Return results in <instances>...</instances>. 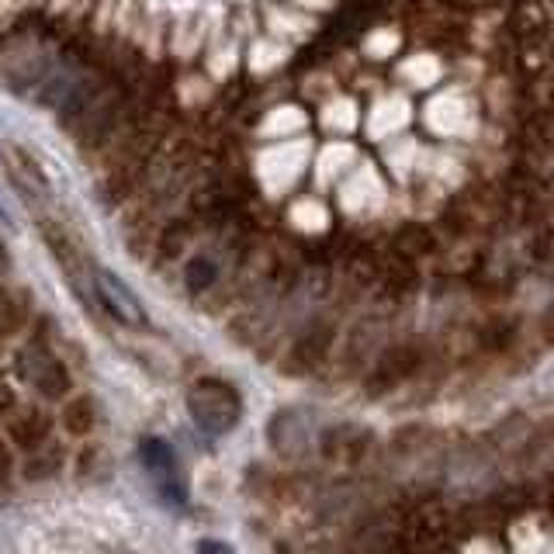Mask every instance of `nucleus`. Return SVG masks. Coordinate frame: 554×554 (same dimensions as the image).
Wrapping results in <instances>:
<instances>
[{
  "instance_id": "0eeeda50",
  "label": "nucleus",
  "mask_w": 554,
  "mask_h": 554,
  "mask_svg": "<svg viewBox=\"0 0 554 554\" xmlns=\"http://www.w3.org/2000/svg\"><path fill=\"white\" fill-rule=\"evenodd\" d=\"M215 277H219V267H215V260H208V257H194L191 264L184 267V284L191 295L208 291L215 284Z\"/></svg>"
},
{
  "instance_id": "9b49d317",
  "label": "nucleus",
  "mask_w": 554,
  "mask_h": 554,
  "mask_svg": "<svg viewBox=\"0 0 554 554\" xmlns=\"http://www.w3.org/2000/svg\"><path fill=\"white\" fill-rule=\"evenodd\" d=\"M7 471H11V458H7V451H4V447H0V485H4Z\"/></svg>"
},
{
  "instance_id": "f257e3e1",
  "label": "nucleus",
  "mask_w": 554,
  "mask_h": 554,
  "mask_svg": "<svg viewBox=\"0 0 554 554\" xmlns=\"http://www.w3.org/2000/svg\"><path fill=\"white\" fill-rule=\"evenodd\" d=\"M187 413L208 437H222V433L236 430L239 416H243V399L229 381L201 378L187 392Z\"/></svg>"
},
{
  "instance_id": "20e7f679",
  "label": "nucleus",
  "mask_w": 554,
  "mask_h": 554,
  "mask_svg": "<svg viewBox=\"0 0 554 554\" xmlns=\"http://www.w3.org/2000/svg\"><path fill=\"white\" fill-rule=\"evenodd\" d=\"M0 160H4V170L7 177L14 181L21 194H28V198H49V177L39 170V163L32 160V156L25 153V149L11 146V142H4L0 146Z\"/></svg>"
},
{
  "instance_id": "39448f33",
  "label": "nucleus",
  "mask_w": 554,
  "mask_h": 554,
  "mask_svg": "<svg viewBox=\"0 0 554 554\" xmlns=\"http://www.w3.org/2000/svg\"><path fill=\"white\" fill-rule=\"evenodd\" d=\"M416 368H419V354H416L413 347H395V350H388V354L378 361V368H374V374H371L368 392H371V395L388 392V388H395L399 381H406Z\"/></svg>"
},
{
  "instance_id": "6e6552de",
  "label": "nucleus",
  "mask_w": 554,
  "mask_h": 554,
  "mask_svg": "<svg viewBox=\"0 0 554 554\" xmlns=\"http://www.w3.org/2000/svg\"><path fill=\"white\" fill-rule=\"evenodd\" d=\"M46 433H49V423L39 413H28L14 423V440H18V447H42L46 444Z\"/></svg>"
},
{
  "instance_id": "9d476101",
  "label": "nucleus",
  "mask_w": 554,
  "mask_h": 554,
  "mask_svg": "<svg viewBox=\"0 0 554 554\" xmlns=\"http://www.w3.org/2000/svg\"><path fill=\"white\" fill-rule=\"evenodd\" d=\"M194 554H232V548H229V544H222V541H212V537H205V541H198Z\"/></svg>"
},
{
  "instance_id": "f03ea898",
  "label": "nucleus",
  "mask_w": 554,
  "mask_h": 554,
  "mask_svg": "<svg viewBox=\"0 0 554 554\" xmlns=\"http://www.w3.org/2000/svg\"><path fill=\"white\" fill-rule=\"evenodd\" d=\"M139 458H142V464H146L149 475H153L156 492H160L163 503L174 506V509L187 506V485L181 478V464H177L174 447L160 437H146L139 447Z\"/></svg>"
},
{
  "instance_id": "423d86ee",
  "label": "nucleus",
  "mask_w": 554,
  "mask_h": 554,
  "mask_svg": "<svg viewBox=\"0 0 554 554\" xmlns=\"http://www.w3.org/2000/svg\"><path fill=\"white\" fill-rule=\"evenodd\" d=\"M364 451H368V433L350 430V426H340V430L326 433V440H323V454L329 461H340V464H354Z\"/></svg>"
},
{
  "instance_id": "1a4fd4ad",
  "label": "nucleus",
  "mask_w": 554,
  "mask_h": 554,
  "mask_svg": "<svg viewBox=\"0 0 554 554\" xmlns=\"http://www.w3.org/2000/svg\"><path fill=\"white\" fill-rule=\"evenodd\" d=\"M66 430L84 437V433L94 430V406L91 399H77L73 406H66Z\"/></svg>"
},
{
  "instance_id": "7ed1b4c3",
  "label": "nucleus",
  "mask_w": 554,
  "mask_h": 554,
  "mask_svg": "<svg viewBox=\"0 0 554 554\" xmlns=\"http://www.w3.org/2000/svg\"><path fill=\"white\" fill-rule=\"evenodd\" d=\"M94 295H97V302L104 305V312H108L111 319H118V323H125V326L149 323L136 291H132L118 274H111L108 267H94Z\"/></svg>"
}]
</instances>
